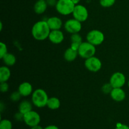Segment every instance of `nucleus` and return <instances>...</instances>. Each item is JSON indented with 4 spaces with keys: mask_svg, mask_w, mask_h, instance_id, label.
Here are the masks:
<instances>
[{
    "mask_svg": "<svg viewBox=\"0 0 129 129\" xmlns=\"http://www.w3.org/2000/svg\"><path fill=\"white\" fill-rule=\"evenodd\" d=\"M50 31L47 21L40 20L33 25L31 32L34 39L38 41H43L48 39Z\"/></svg>",
    "mask_w": 129,
    "mask_h": 129,
    "instance_id": "obj_1",
    "label": "nucleus"
},
{
    "mask_svg": "<svg viewBox=\"0 0 129 129\" xmlns=\"http://www.w3.org/2000/svg\"><path fill=\"white\" fill-rule=\"evenodd\" d=\"M31 101L33 105L37 108H44L47 107V103L49 100V96L44 89L38 88L34 91L31 94Z\"/></svg>",
    "mask_w": 129,
    "mask_h": 129,
    "instance_id": "obj_2",
    "label": "nucleus"
},
{
    "mask_svg": "<svg viewBox=\"0 0 129 129\" xmlns=\"http://www.w3.org/2000/svg\"><path fill=\"white\" fill-rule=\"evenodd\" d=\"M76 5L72 0H57L55 8L56 11L63 16L73 13Z\"/></svg>",
    "mask_w": 129,
    "mask_h": 129,
    "instance_id": "obj_3",
    "label": "nucleus"
},
{
    "mask_svg": "<svg viewBox=\"0 0 129 129\" xmlns=\"http://www.w3.org/2000/svg\"><path fill=\"white\" fill-rule=\"evenodd\" d=\"M96 52V46L88 42V41L83 42L78 50V55L84 59L94 56Z\"/></svg>",
    "mask_w": 129,
    "mask_h": 129,
    "instance_id": "obj_4",
    "label": "nucleus"
},
{
    "mask_svg": "<svg viewBox=\"0 0 129 129\" xmlns=\"http://www.w3.org/2000/svg\"><path fill=\"white\" fill-rule=\"evenodd\" d=\"M86 40L94 46H98L104 42L105 35L100 30L93 29L87 34Z\"/></svg>",
    "mask_w": 129,
    "mask_h": 129,
    "instance_id": "obj_5",
    "label": "nucleus"
},
{
    "mask_svg": "<svg viewBox=\"0 0 129 129\" xmlns=\"http://www.w3.org/2000/svg\"><path fill=\"white\" fill-rule=\"evenodd\" d=\"M72 15L74 18L82 23L88 20L89 13L86 6L80 4H78L76 5Z\"/></svg>",
    "mask_w": 129,
    "mask_h": 129,
    "instance_id": "obj_6",
    "label": "nucleus"
},
{
    "mask_svg": "<svg viewBox=\"0 0 129 129\" xmlns=\"http://www.w3.org/2000/svg\"><path fill=\"white\" fill-rule=\"evenodd\" d=\"M84 66L89 71L92 73H96L102 69V62L99 58L94 55L85 59Z\"/></svg>",
    "mask_w": 129,
    "mask_h": 129,
    "instance_id": "obj_7",
    "label": "nucleus"
},
{
    "mask_svg": "<svg viewBox=\"0 0 129 129\" xmlns=\"http://www.w3.org/2000/svg\"><path fill=\"white\" fill-rule=\"evenodd\" d=\"M40 121H41V118L39 113L33 110L24 114L23 122L28 127H32L34 126L39 125Z\"/></svg>",
    "mask_w": 129,
    "mask_h": 129,
    "instance_id": "obj_8",
    "label": "nucleus"
},
{
    "mask_svg": "<svg viewBox=\"0 0 129 129\" xmlns=\"http://www.w3.org/2000/svg\"><path fill=\"white\" fill-rule=\"evenodd\" d=\"M64 28L66 31L70 34L79 33L82 29V24L75 18H71L64 23Z\"/></svg>",
    "mask_w": 129,
    "mask_h": 129,
    "instance_id": "obj_9",
    "label": "nucleus"
},
{
    "mask_svg": "<svg viewBox=\"0 0 129 129\" xmlns=\"http://www.w3.org/2000/svg\"><path fill=\"white\" fill-rule=\"evenodd\" d=\"M109 83L114 88H122L126 83V77L121 72H115L111 76Z\"/></svg>",
    "mask_w": 129,
    "mask_h": 129,
    "instance_id": "obj_10",
    "label": "nucleus"
},
{
    "mask_svg": "<svg viewBox=\"0 0 129 129\" xmlns=\"http://www.w3.org/2000/svg\"><path fill=\"white\" fill-rule=\"evenodd\" d=\"M48 39L54 44H60L64 41V34L60 30H51Z\"/></svg>",
    "mask_w": 129,
    "mask_h": 129,
    "instance_id": "obj_11",
    "label": "nucleus"
},
{
    "mask_svg": "<svg viewBox=\"0 0 129 129\" xmlns=\"http://www.w3.org/2000/svg\"><path fill=\"white\" fill-rule=\"evenodd\" d=\"M110 95L113 101L117 102H123L126 98V93L122 88H113Z\"/></svg>",
    "mask_w": 129,
    "mask_h": 129,
    "instance_id": "obj_12",
    "label": "nucleus"
},
{
    "mask_svg": "<svg viewBox=\"0 0 129 129\" xmlns=\"http://www.w3.org/2000/svg\"><path fill=\"white\" fill-rule=\"evenodd\" d=\"M18 91L23 97H27L32 94L34 89L31 83L29 82H23L19 85Z\"/></svg>",
    "mask_w": 129,
    "mask_h": 129,
    "instance_id": "obj_13",
    "label": "nucleus"
},
{
    "mask_svg": "<svg viewBox=\"0 0 129 129\" xmlns=\"http://www.w3.org/2000/svg\"><path fill=\"white\" fill-rule=\"evenodd\" d=\"M50 30H60L64 25L61 19L58 16H51L46 20Z\"/></svg>",
    "mask_w": 129,
    "mask_h": 129,
    "instance_id": "obj_14",
    "label": "nucleus"
},
{
    "mask_svg": "<svg viewBox=\"0 0 129 129\" xmlns=\"http://www.w3.org/2000/svg\"><path fill=\"white\" fill-rule=\"evenodd\" d=\"M48 6L46 0H37L34 4V12L37 15H42L45 12Z\"/></svg>",
    "mask_w": 129,
    "mask_h": 129,
    "instance_id": "obj_15",
    "label": "nucleus"
},
{
    "mask_svg": "<svg viewBox=\"0 0 129 129\" xmlns=\"http://www.w3.org/2000/svg\"><path fill=\"white\" fill-rule=\"evenodd\" d=\"M71 46L70 47L72 48L74 50H77L78 51V49H79V46L83 42V38H82L81 35L79 34V33H76V34H71Z\"/></svg>",
    "mask_w": 129,
    "mask_h": 129,
    "instance_id": "obj_16",
    "label": "nucleus"
},
{
    "mask_svg": "<svg viewBox=\"0 0 129 129\" xmlns=\"http://www.w3.org/2000/svg\"><path fill=\"white\" fill-rule=\"evenodd\" d=\"M33 105H34L31 102L26 100H22L18 105V112L23 113V115L25 114V113L32 110Z\"/></svg>",
    "mask_w": 129,
    "mask_h": 129,
    "instance_id": "obj_17",
    "label": "nucleus"
},
{
    "mask_svg": "<svg viewBox=\"0 0 129 129\" xmlns=\"http://www.w3.org/2000/svg\"><path fill=\"white\" fill-rule=\"evenodd\" d=\"M78 56V51L74 50V49L71 47L68 48L64 53V59L68 62L74 61V60H76Z\"/></svg>",
    "mask_w": 129,
    "mask_h": 129,
    "instance_id": "obj_18",
    "label": "nucleus"
},
{
    "mask_svg": "<svg viewBox=\"0 0 129 129\" xmlns=\"http://www.w3.org/2000/svg\"><path fill=\"white\" fill-rule=\"evenodd\" d=\"M11 77V71L7 66L0 68V82H7Z\"/></svg>",
    "mask_w": 129,
    "mask_h": 129,
    "instance_id": "obj_19",
    "label": "nucleus"
},
{
    "mask_svg": "<svg viewBox=\"0 0 129 129\" xmlns=\"http://www.w3.org/2000/svg\"><path fill=\"white\" fill-rule=\"evenodd\" d=\"M47 107L52 110H55L60 108V101L57 97H50L49 98L47 103Z\"/></svg>",
    "mask_w": 129,
    "mask_h": 129,
    "instance_id": "obj_20",
    "label": "nucleus"
},
{
    "mask_svg": "<svg viewBox=\"0 0 129 129\" xmlns=\"http://www.w3.org/2000/svg\"><path fill=\"white\" fill-rule=\"evenodd\" d=\"M1 59L3 61L5 66H7L8 67L14 66L16 62V58L15 55L9 52H8Z\"/></svg>",
    "mask_w": 129,
    "mask_h": 129,
    "instance_id": "obj_21",
    "label": "nucleus"
},
{
    "mask_svg": "<svg viewBox=\"0 0 129 129\" xmlns=\"http://www.w3.org/2000/svg\"><path fill=\"white\" fill-rule=\"evenodd\" d=\"M12 122L8 119H2L0 122V129H12Z\"/></svg>",
    "mask_w": 129,
    "mask_h": 129,
    "instance_id": "obj_22",
    "label": "nucleus"
},
{
    "mask_svg": "<svg viewBox=\"0 0 129 129\" xmlns=\"http://www.w3.org/2000/svg\"><path fill=\"white\" fill-rule=\"evenodd\" d=\"M116 0H100V4L103 8H110L115 5Z\"/></svg>",
    "mask_w": 129,
    "mask_h": 129,
    "instance_id": "obj_23",
    "label": "nucleus"
},
{
    "mask_svg": "<svg viewBox=\"0 0 129 129\" xmlns=\"http://www.w3.org/2000/svg\"><path fill=\"white\" fill-rule=\"evenodd\" d=\"M113 87L111 85L110 83H105V84H103V86H102V91L103 92L104 94H110L111 91L113 89Z\"/></svg>",
    "mask_w": 129,
    "mask_h": 129,
    "instance_id": "obj_24",
    "label": "nucleus"
},
{
    "mask_svg": "<svg viewBox=\"0 0 129 129\" xmlns=\"http://www.w3.org/2000/svg\"><path fill=\"white\" fill-rule=\"evenodd\" d=\"M8 53V47L6 44L3 42H0V58L2 59Z\"/></svg>",
    "mask_w": 129,
    "mask_h": 129,
    "instance_id": "obj_25",
    "label": "nucleus"
},
{
    "mask_svg": "<svg viewBox=\"0 0 129 129\" xmlns=\"http://www.w3.org/2000/svg\"><path fill=\"white\" fill-rule=\"evenodd\" d=\"M21 97H22V96L19 93L18 91H14L11 93V95H10V99L12 102H17L21 99Z\"/></svg>",
    "mask_w": 129,
    "mask_h": 129,
    "instance_id": "obj_26",
    "label": "nucleus"
},
{
    "mask_svg": "<svg viewBox=\"0 0 129 129\" xmlns=\"http://www.w3.org/2000/svg\"><path fill=\"white\" fill-rule=\"evenodd\" d=\"M9 90V84L7 82H1L0 84V91L2 93H6Z\"/></svg>",
    "mask_w": 129,
    "mask_h": 129,
    "instance_id": "obj_27",
    "label": "nucleus"
},
{
    "mask_svg": "<svg viewBox=\"0 0 129 129\" xmlns=\"http://www.w3.org/2000/svg\"><path fill=\"white\" fill-rule=\"evenodd\" d=\"M23 117L24 115L23 113H20V112H18V113H16V114L14 116V118L16 120V121H23Z\"/></svg>",
    "mask_w": 129,
    "mask_h": 129,
    "instance_id": "obj_28",
    "label": "nucleus"
},
{
    "mask_svg": "<svg viewBox=\"0 0 129 129\" xmlns=\"http://www.w3.org/2000/svg\"><path fill=\"white\" fill-rule=\"evenodd\" d=\"M115 129H129V126L122 123H117Z\"/></svg>",
    "mask_w": 129,
    "mask_h": 129,
    "instance_id": "obj_29",
    "label": "nucleus"
},
{
    "mask_svg": "<svg viewBox=\"0 0 129 129\" xmlns=\"http://www.w3.org/2000/svg\"><path fill=\"white\" fill-rule=\"evenodd\" d=\"M48 6H55L57 0H46Z\"/></svg>",
    "mask_w": 129,
    "mask_h": 129,
    "instance_id": "obj_30",
    "label": "nucleus"
},
{
    "mask_svg": "<svg viewBox=\"0 0 129 129\" xmlns=\"http://www.w3.org/2000/svg\"><path fill=\"white\" fill-rule=\"evenodd\" d=\"M44 129H59V128L55 125H49L44 128Z\"/></svg>",
    "mask_w": 129,
    "mask_h": 129,
    "instance_id": "obj_31",
    "label": "nucleus"
},
{
    "mask_svg": "<svg viewBox=\"0 0 129 129\" xmlns=\"http://www.w3.org/2000/svg\"><path fill=\"white\" fill-rule=\"evenodd\" d=\"M30 129H44L42 126H40V125H37L34 126L32 127H30Z\"/></svg>",
    "mask_w": 129,
    "mask_h": 129,
    "instance_id": "obj_32",
    "label": "nucleus"
},
{
    "mask_svg": "<svg viewBox=\"0 0 129 129\" xmlns=\"http://www.w3.org/2000/svg\"><path fill=\"white\" fill-rule=\"evenodd\" d=\"M73 1V2L74 3L75 5H78V4H79V3H80V1H81V0H72Z\"/></svg>",
    "mask_w": 129,
    "mask_h": 129,
    "instance_id": "obj_33",
    "label": "nucleus"
},
{
    "mask_svg": "<svg viewBox=\"0 0 129 129\" xmlns=\"http://www.w3.org/2000/svg\"><path fill=\"white\" fill-rule=\"evenodd\" d=\"M0 26H1V28H0V30H2V29H3V23H2V22L0 23Z\"/></svg>",
    "mask_w": 129,
    "mask_h": 129,
    "instance_id": "obj_34",
    "label": "nucleus"
},
{
    "mask_svg": "<svg viewBox=\"0 0 129 129\" xmlns=\"http://www.w3.org/2000/svg\"><path fill=\"white\" fill-rule=\"evenodd\" d=\"M127 84H128V88H129V79H128V83H127Z\"/></svg>",
    "mask_w": 129,
    "mask_h": 129,
    "instance_id": "obj_35",
    "label": "nucleus"
}]
</instances>
